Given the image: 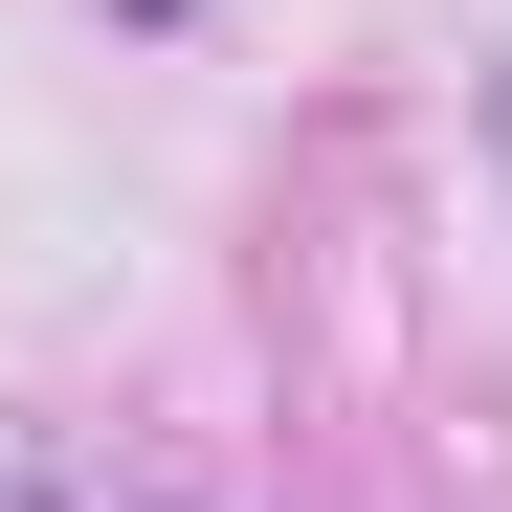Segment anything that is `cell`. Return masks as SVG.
<instances>
[{
    "label": "cell",
    "mask_w": 512,
    "mask_h": 512,
    "mask_svg": "<svg viewBox=\"0 0 512 512\" xmlns=\"http://www.w3.org/2000/svg\"><path fill=\"white\" fill-rule=\"evenodd\" d=\"M490 156H512V67H490Z\"/></svg>",
    "instance_id": "obj_2"
},
{
    "label": "cell",
    "mask_w": 512,
    "mask_h": 512,
    "mask_svg": "<svg viewBox=\"0 0 512 512\" xmlns=\"http://www.w3.org/2000/svg\"><path fill=\"white\" fill-rule=\"evenodd\" d=\"M0 512H67V468H45V446H0Z\"/></svg>",
    "instance_id": "obj_1"
},
{
    "label": "cell",
    "mask_w": 512,
    "mask_h": 512,
    "mask_svg": "<svg viewBox=\"0 0 512 512\" xmlns=\"http://www.w3.org/2000/svg\"><path fill=\"white\" fill-rule=\"evenodd\" d=\"M134 23H179V0H134Z\"/></svg>",
    "instance_id": "obj_3"
},
{
    "label": "cell",
    "mask_w": 512,
    "mask_h": 512,
    "mask_svg": "<svg viewBox=\"0 0 512 512\" xmlns=\"http://www.w3.org/2000/svg\"><path fill=\"white\" fill-rule=\"evenodd\" d=\"M156 512H179V490H156Z\"/></svg>",
    "instance_id": "obj_4"
}]
</instances>
